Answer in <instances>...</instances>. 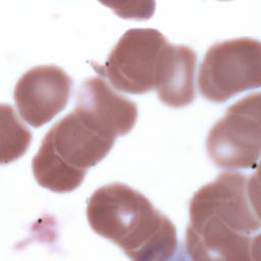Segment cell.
I'll use <instances>...</instances> for the list:
<instances>
[{"instance_id":"obj_1","label":"cell","mask_w":261,"mask_h":261,"mask_svg":"<svg viewBox=\"0 0 261 261\" xmlns=\"http://www.w3.org/2000/svg\"><path fill=\"white\" fill-rule=\"evenodd\" d=\"M259 184L225 171L190 202L186 251L193 260H257L260 253Z\"/></svg>"},{"instance_id":"obj_2","label":"cell","mask_w":261,"mask_h":261,"mask_svg":"<svg viewBox=\"0 0 261 261\" xmlns=\"http://www.w3.org/2000/svg\"><path fill=\"white\" fill-rule=\"evenodd\" d=\"M196 62L190 47L169 44L158 30L130 29L104 64H91L118 91L140 95L155 89L163 104L177 108L195 95Z\"/></svg>"},{"instance_id":"obj_3","label":"cell","mask_w":261,"mask_h":261,"mask_svg":"<svg viewBox=\"0 0 261 261\" xmlns=\"http://www.w3.org/2000/svg\"><path fill=\"white\" fill-rule=\"evenodd\" d=\"M91 228L135 261H165L177 251L176 228L147 197L112 182L97 189L87 205Z\"/></svg>"},{"instance_id":"obj_4","label":"cell","mask_w":261,"mask_h":261,"mask_svg":"<svg viewBox=\"0 0 261 261\" xmlns=\"http://www.w3.org/2000/svg\"><path fill=\"white\" fill-rule=\"evenodd\" d=\"M115 140L113 133L75 107L45 135L32 160L35 179L52 192H71L84 181L87 169L106 157Z\"/></svg>"},{"instance_id":"obj_5","label":"cell","mask_w":261,"mask_h":261,"mask_svg":"<svg viewBox=\"0 0 261 261\" xmlns=\"http://www.w3.org/2000/svg\"><path fill=\"white\" fill-rule=\"evenodd\" d=\"M261 85V45L238 38L212 45L199 69V90L208 101L223 103Z\"/></svg>"},{"instance_id":"obj_6","label":"cell","mask_w":261,"mask_h":261,"mask_svg":"<svg viewBox=\"0 0 261 261\" xmlns=\"http://www.w3.org/2000/svg\"><path fill=\"white\" fill-rule=\"evenodd\" d=\"M260 93L233 103L210 129L206 149L213 163L224 169H254L260 157Z\"/></svg>"},{"instance_id":"obj_7","label":"cell","mask_w":261,"mask_h":261,"mask_svg":"<svg viewBox=\"0 0 261 261\" xmlns=\"http://www.w3.org/2000/svg\"><path fill=\"white\" fill-rule=\"evenodd\" d=\"M71 79L55 65H40L24 72L14 88V101L23 120L34 127L49 122L67 105Z\"/></svg>"},{"instance_id":"obj_8","label":"cell","mask_w":261,"mask_h":261,"mask_svg":"<svg viewBox=\"0 0 261 261\" xmlns=\"http://www.w3.org/2000/svg\"><path fill=\"white\" fill-rule=\"evenodd\" d=\"M75 107L91 114L116 137L128 134L137 120L135 102L113 91L101 77H90L79 88Z\"/></svg>"},{"instance_id":"obj_9","label":"cell","mask_w":261,"mask_h":261,"mask_svg":"<svg viewBox=\"0 0 261 261\" xmlns=\"http://www.w3.org/2000/svg\"><path fill=\"white\" fill-rule=\"evenodd\" d=\"M32 134L17 118L10 105H1V163H10L28 150Z\"/></svg>"}]
</instances>
